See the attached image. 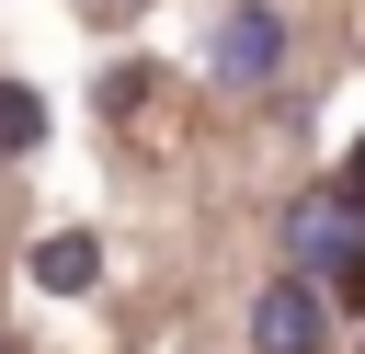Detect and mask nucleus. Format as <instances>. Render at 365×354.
I'll return each mask as SVG.
<instances>
[{"mask_svg": "<svg viewBox=\"0 0 365 354\" xmlns=\"http://www.w3.org/2000/svg\"><path fill=\"white\" fill-rule=\"evenodd\" d=\"M342 183H354V194H365V137H354V160H342Z\"/></svg>", "mask_w": 365, "mask_h": 354, "instance_id": "7", "label": "nucleus"}, {"mask_svg": "<svg viewBox=\"0 0 365 354\" xmlns=\"http://www.w3.org/2000/svg\"><path fill=\"white\" fill-rule=\"evenodd\" d=\"M23 274H34L46 297H91V285H103V240H91V228H46Z\"/></svg>", "mask_w": 365, "mask_h": 354, "instance_id": "4", "label": "nucleus"}, {"mask_svg": "<svg viewBox=\"0 0 365 354\" xmlns=\"http://www.w3.org/2000/svg\"><path fill=\"white\" fill-rule=\"evenodd\" d=\"M91 11H114V0H91Z\"/></svg>", "mask_w": 365, "mask_h": 354, "instance_id": "8", "label": "nucleus"}, {"mask_svg": "<svg viewBox=\"0 0 365 354\" xmlns=\"http://www.w3.org/2000/svg\"><path fill=\"white\" fill-rule=\"evenodd\" d=\"M251 354H331V297L308 274H274L251 297Z\"/></svg>", "mask_w": 365, "mask_h": 354, "instance_id": "1", "label": "nucleus"}, {"mask_svg": "<svg viewBox=\"0 0 365 354\" xmlns=\"http://www.w3.org/2000/svg\"><path fill=\"white\" fill-rule=\"evenodd\" d=\"M354 206H365L354 183H331V194L285 206V251H297V263H319V274H342V263L365 251V217H354Z\"/></svg>", "mask_w": 365, "mask_h": 354, "instance_id": "3", "label": "nucleus"}, {"mask_svg": "<svg viewBox=\"0 0 365 354\" xmlns=\"http://www.w3.org/2000/svg\"><path fill=\"white\" fill-rule=\"evenodd\" d=\"M331 285H342V308H365V251H354V263H342Z\"/></svg>", "mask_w": 365, "mask_h": 354, "instance_id": "6", "label": "nucleus"}, {"mask_svg": "<svg viewBox=\"0 0 365 354\" xmlns=\"http://www.w3.org/2000/svg\"><path fill=\"white\" fill-rule=\"evenodd\" d=\"M205 57H217V80H228V91H262V80L285 69V11H274V0H240V11L217 23V46H205Z\"/></svg>", "mask_w": 365, "mask_h": 354, "instance_id": "2", "label": "nucleus"}, {"mask_svg": "<svg viewBox=\"0 0 365 354\" xmlns=\"http://www.w3.org/2000/svg\"><path fill=\"white\" fill-rule=\"evenodd\" d=\"M0 354H11V343H0Z\"/></svg>", "mask_w": 365, "mask_h": 354, "instance_id": "9", "label": "nucleus"}, {"mask_svg": "<svg viewBox=\"0 0 365 354\" xmlns=\"http://www.w3.org/2000/svg\"><path fill=\"white\" fill-rule=\"evenodd\" d=\"M23 148H46V91L0 80V160H23Z\"/></svg>", "mask_w": 365, "mask_h": 354, "instance_id": "5", "label": "nucleus"}]
</instances>
